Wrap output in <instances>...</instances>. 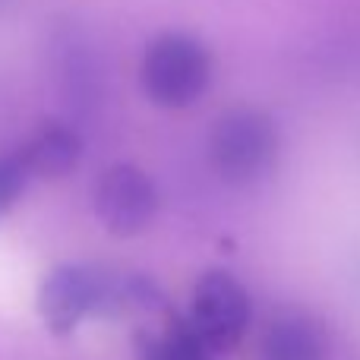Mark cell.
I'll return each instance as SVG.
<instances>
[{"label": "cell", "instance_id": "cell-1", "mask_svg": "<svg viewBox=\"0 0 360 360\" xmlns=\"http://www.w3.org/2000/svg\"><path fill=\"white\" fill-rule=\"evenodd\" d=\"M165 297L152 278L89 262H63L38 288V313L51 335L67 338L86 319H120L162 310Z\"/></svg>", "mask_w": 360, "mask_h": 360}, {"label": "cell", "instance_id": "cell-2", "mask_svg": "<svg viewBox=\"0 0 360 360\" xmlns=\"http://www.w3.org/2000/svg\"><path fill=\"white\" fill-rule=\"evenodd\" d=\"M281 136L275 120L259 108H231L209 133V165L224 184L250 186L272 174Z\"/></svg>", "mask_w": 360, "mask_h": 360}, {"label": "cell", "instance_id": "cell-3", "mask_svg": "<svg viewBox=\"0 0 360 360\" xmlns=\"http://www.w3.org/2000/svg\"><path fill=\"white\" fill-rule=\"evenodd\" d=\"M212 79V54L186 32H162L152 38L139 63L143 92L162 108H190L202 98Z\"/></svg>", "mask_w": 360, "mask_h": 360}, {"label": "cell", "instance_id": "cell-4", "mask_svg": "<svg viewBox=\"0 0 360 360\" xmlns=\"http://www.w3.org/2000/svg\"><path fill=\"white\" fill-rule=\"evenodd\" d=\"M250 297L243 285L228 272H205L193 288L186 326L196 332V338L209 351L221 354L231 351L243 338L250 326Z\"/></svg>", "mask_w": 360, "mask_h": 360}, {"label": "cell", "instance_id": "cell-5", "mask_svg": "<svg viewBox=\"0 0 360 360\" xmlns=\"http://www.w3.org/2000/svg\"><path fill=\"white\" fill-rule=\"evenodd\" d=\"M92 205L98 221L111 234L133 237L146 231L158 215V186L136 165H111L95 180Z\"/></svg>", "mask_w": 360, "mask_h": 360}, {"label": "cell", "instance_id": "cell-6", "mask_svg": "<svg viewBox=\"0 0 360 360\" xmlns=\"http://www.w3.org/2000/svg\"><path fill=\"white\" fill-rule=\"evenodd\" d=\"M259 360H329V335L313 313L278 310L259 335Z\"/></svg>", "mask_w": 360, "mask_h": 360}, {"label": "cell", "instance_id": "cell-7", "mask_svg": "<svg viewBox=\"0 0 360 360\" xmlns=\"http://www.w3.org/2000/svg\"><path fill=\"white\" fill-rule=\"evenodd\" d=\"M16 152H19V158H22L25 171H29L32 177L57 180V177H67L70 171L79 165L82 136L70 124L51 120V124L38 127Z\"/></svg>", "mask_w": 360, "mask_h": 360}, {"label": "cell", "instance_id": "cell-8", "mask_svg": "<svg viewBox=\"0 0 360 360\" xmlns=\"http://www.w3.org/2000/svg\"><path fill=\"white\" fill-rule=\"evenodd\" d=\"M209 351L186 326V319L171 323L165 332H139L136 335V360H212Z\"/></svg>", "mask_w": 360, "mask_h": 360}, {"label": "cell", "instance_id": "cell-9", "mask_svg": "<svg viewBox=\"0 0 360 360\" xmlns=\"http://www.w3.org/2000/svg\"><path fill=\"white\" fill-rule=\"evenodd\" d=\"M32 174L25 171L19 152H4L0 155V224L13 212V205L22 199L25 186H29Z\"/></svg>", "mask_w": 360, "mask_h": 360}]
</instances>
